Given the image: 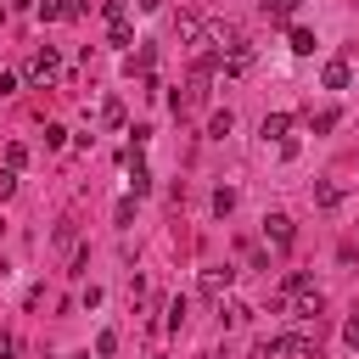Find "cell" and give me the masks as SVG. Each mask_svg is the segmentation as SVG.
<instances>
[{
	"label": "cell",
	"mask_w": 359,
	"mask_h": 359,
	"mask_svg": "<svg viewBox=\"0 0 359 359\" xmlns=\"http://www.w3.org/2000/svg\"><path fill=\"white\" fill-rule=\"evenodd\" d=\"M196 45H208L213 56H236V50H252V45H247V34H241V22H224V17H213V22H202V34H196Z\"/></svg>",
	"instance_id": "1"
},
{
	"label": "cell",
	"mask_w": 359,
	"mask_h": 359,
	"mask_svg": "<svg viewBox=\"0 0 359 359\" xmlns=\"http://www.w3.org/2000/svg\"><path fill=\"white\" fill-rule=\"evenodd\" d=\"M202 95H208V73H196V67H191V84H185V90H174V101H168V107L185 118V112H196V107H202Z\"/></svg>",
	"instance_id": "2"
},
{
	"label": "cell",
	"mask_w": 359,
	"mask_h": 359,
	"mask_svg": "<svg viewBox=\"0 0 359 359\" xmlns=\"http://www.w3.org/2000/svg\"><path fill=\"white\" fill-rule=\"evenodd\" d=\"M56 73H62V62H56V50L45 45V50H39L34 62H28V73H22V79H28V84H50Z\"/></svg>",
	"instance_id": "3"
},
{
	"label": "cell",
	"mask_w": 359,
	"mask_h": 359,
	"mask_svg": "<svg viewBox=\"0 0 359 359\" xmlns=\"http://www.w3.org/2000/svg\"><path fill=\"white\" fill-rule=\"evenodd\" d=\"M34 11H39V22H67L84 11V0H34Z\"/></svg>",
	"instance_id": "4"
},
{
	"label": "cell",
	"mask_w": 359,
	"mask_h": 359,
	"mask_svg": "<svg viewBox=\"0 0 359 359\" xmlns=\"http://www.w3.org/2000/svg\"><path fill=\"white\" fill-rule=\"evenodd\" d=\"M264 241L286 252V247H292V219H286V213H264Z\"/></svg>",
	"instance_id": "5"
},
{
	"label": "cell",
	"mask_w": 359,
	"mask_h": 359,
	"mask_svg": "<svg viewBox=\"0 0 359 359\" xmlns=\"http://www.w3.org/2000/svg\"><path fill=\"white\" fill-rule=\"evenodd\" d=\"M320 84H325V90H348V84H353V67H348L342 56H331V62L320 67Z\"/></svg>",
	"instance_id": "6"
},
{
	"label": "cell",
	"mask_w": 359,
	"mask_h": 359,
	"mask_svg": "<svg viewBox=\"0 0 359 359\" xmlns=\"http://www.w3.org/2000/svg\"><path fill=\"white\" fill-rule=\"evenodd\" d=\"M230 280H236V269H230V264H224V269H202V292H208V297L230 292Z\"/></svg>",
	"instance_id": "7"
},
{
	"label": "cell",
	"mask_w": 359,
	"mask_h": 359,
	"mask_svg": "<svg viewBox=\"0 0 359 359\" xmlns=\"http://www.w3.org/2000/svg\"><path fill=\"white\" fill-rule=\"evenodd\" d=\"M107 39H112L118 50H129V45H135V28H129V17H112V22H107Z\"/></svg>",
	"instance_id": "8"
},
{
	"label": "cell",
	"mask_w": 359,
	"mask_h": 359,
	"mask_svg": "<svg viewBox=\"0 0 359 359\" xmlns=\"http://www.w3.org/2000/svg\"><path fill=\"white\" fill-rule=\"evenodd\" d=\"M286 45H292V56H314V45H320V39H314V28H292V34H286Z\"/></svg>",
	"instance_id": "9"
},
{
	"label": "cell",
	"mask_w": 359,
	"mask_h": 359,
	"mask_svg": "<svg viewBox=\"0 0 359 359\" xmlns=\"http://www.w3.org/2000/svg\"><path fill=\"white\" fill-rule=\"evenodd\" d=\"M286 129H292V118H286V112H269V118L258 123V135H264V140H286Z\"/></svg>",
	"instance_id": "10"
},
{
	"label": "cell",
	"mask_w": 359,
	"mask_h": 359,
	"mask_svg": "<svg viewBox=\"0 0 359 359\" xmlns=\"http://www.w3.org/2000/svg\"><path fill=\"white\" fill-rule=\"evenodd\" d=\"M292 314H297V320H314V314H320V292H314V286L297 292V297H292Z\"/></svg>",
	"instance_id": "11"
},
{
	"label": "cell",
	"mask_w": 359,
	"mask_h": 359,
	"mask_svg": "<svg viewBox=\"0 0 359 359\" xmlns=\"http://www.w3.org/2000/svg\"><path fill=\"white\" fill-rule=\"evenodd\" d=\"M337 123H342V112H337V107H320V112L309 118V129H314V135H331Z\"/></svg>",
	"instance_id": "12"
},
{
	"label": "cell",
	"mask_w": 359,
	"mask_h": 359,
	"mask_svg": "<svg viewBox=\"0 0 359 359\" xmlns=\"http://www.w3.org/2000/svg\"><path fill=\"white\" fill-rule=\"evenodd\" d=\"M258 359H292V337H269V342H258Z\"/></svg>",
	"instance_id": "13"
},
{
	"label": "cell",
	"mask_w": 359,
	"mask_h": 359,
	"mask_svg": "<svg viewBox=\"0 0 359 359\" xmlns=\"http://www.w3.org/2000/svg\"><path fill=\"white\" fill-rule=\"evenodd\" d=\"M174 28H180V39H191V45H196V34H202V17H196V11H180V17H174Z\"/></svg>",
	"instance_id": "14"
},
{
	"label": "cell",
	"mask_w": 359,
	"mask_h": 359,
	"mask_svg": "<svg viewBox=\"0 0 359 359\" xmlns=\"http://www.w3.org/2000/svg\"><path fill=\"white\" fill-rule=\"evenodd\" d=\"M292 11H297V0H264V17L269 22H292Z\"/></svg>",
	"instance_id": "15"
},
{
	"label": "cell",
	"mask_w": 359,
	"mask_h": 359,
	"mask_svg": "<svg viewBox=\"0 0 359 359\" xmlns=\"http://www.w3.org/2000/svg\"><path fill=\"white\" fill-rule=\"evenodd\" d=\"M230 129H236V118H230V107H224V112H213V118H208V135H213V140H224V135H230Z\"/></svg>",
	"instance_id": "16"
},
{
	"label": "cell",
	"mask_w": 359,
	"mask_h": 359,
	"mask_svg": "<svg viewBox=\"0 0 359 359\" xmlns=\"http://www.w3.org/2000/svg\"><path fill=\"white\" fill-rule=\"evenodd\" d=\"M230 208H236V191H230V185H219V191H213V213H219V219H224V213H230Z\"/></svg>",
	"instance_id": "17"
},
{
	"label": "cell",
	"mask_w": 359,
	"mask_h": 359,
	"mask_svg": "<svg viewBox=\"0 0 359 359\" xmlns=\"http://www.w3.org/2000/svg\"><path fill=\"white\" fill-rule=\"evenodd\" d=\"M95 353L112 359V353H118V331H101V337H95Z\"/></svg>",
	"instance_id": "18"
},
{
	"label": "cell",
	"mask_w": 359,
	"mask_h": 359,
	"mask_svg": "<svg viewBox=\"0 0 359 359\" xmlns=\"http://www.w3.org/2000/svg\"><path fill=\"white\" fill-rule=\"evenodd\" d=\"M342 342H348V348H359V309L342 320Z\"/></svg>",
	"instance_id": "19"
},
{
	"label": "cell",
	"mask_w": 359,
	"mask_h": 359,
	"mask_svg": "<svg viewBox=\"0 0 359 359\" xmlns=\"http://www.w3.org/2000/svg\"><path fill=\"white\" fill-rule=\"evenodd\" d=\"M22 163H28V146L11 140V146H6V168H22Z\"/></svg>",
	"instance_id": "20"
},
{
	"label": "cell",
	"mask_w": 359,
	"mask_h": 359,
	"mask_svg": "<svg viewBox=\"0 0 359 359\" xmlns=\"http://www.w3.org/2000/svg\"><path fill=\"white\" fill-rule=\"evenodd\" d=\"M45 146H67V129L62 123H45Z\"/></svg>",
	"instance_id": "21"
},
{
	"label": "cell",
	"mask_w": 359,
	"mask_h": 359,
	"mask_svg": "<svg viewBox=\"0 0 359 359\" xmlns=\"http://www.w3.org/2000/svg\"><path fill=\"white\" fill-rule=\"evenodd\" d=\"M314 202L320 208H337V185H314Z\"/></svg>",
	"instance_id": "22"
},
{
	"label": "cell",
	"mask_w": 359,
	"mask_h": 359,
	"mask_svg": "<svg viewBox=\"0 0 359 359\" xmlns=\"http://www.w3.org/2000/svg\"><path fill=\"white\" fill-rule=\"evenodd\" d=\"M185 325V297H174V309H168V331H180Z\"/></svg>",
	"instance_id": "23"
},
{
	"label": "cell",
	"mask_w": 359,
	"mask_h": 359,
	"mask_svg": "<svg viewBox=\"0 0 359 359\" xmlns=\"http://www.w3.org/2000/svg\"><path fill=\"white\" fill-rule=\"evenodd\" d=\"M101 11H107V22L112 17H129V0H101Z\"/></svg>",
	"instance_id": "24"
},
{
	"label": "cell",
	"mask_w": 359,
	"mask_h": 359,
	"mask_svg": "<svg viewBox=\"0 0 359 359\" xmlns=\"http://www.w3.org/2000/svg\"><path fill=\"white\" fill-rule=\"evenodd\" d=\"M11 191H17V168H0V202H6Z\"/></svg>",
	"instance_id": "25"
},
{
	"label": "cell",
	"mask_w": 359,
	"mask_h": 359,
	"mask_svg": "<svg viewBox=\"0 0 359 359\" xmlns=\"http://www.w3.org/2000/svg\"><path fill=\"white\" fill-rule=\"evenodd\" d=\"M11 353H17V337H6V331H0V359H11Z\"/></svg>",
	"instance_id": "26"
},
{
	"label": "cell",
	"mask_w": 359,
	"mask_h": 359,
	"mask_svg": "<svg viewBox=\"0 0 359 359\" xmlns=\"http://www.w3.org/2000/svg\"><path fill=\"white\" fill-rule=\"evenodd\" d=\"M11 90H17V73H0V101H6Z\"/></svg>",
	"instance_id": "27"
},
{
	"label": "cell",
	"mask_w": 359,
	"mask_h": 359,
	"mask_svg": "<svg viewBox=\"0 0 359 359\" xmlns=\"http://www.w3.org/2000/svg\"><path fill=\"white\" fill-rule=\"evenodd\" d=\"M135 11H157V0H135Z\"/></svg>",
	"instance_id": "28"
},
{
	"label": "cell",
	"mask_w": 359,
	"mask_h": 359,
	"mask_svg": "<svg viewBox=\"0 0 359 359\" xmlns=\"http://www.w3.org/2000/svg\"><path fill=\"white\" fill-rule=\"evenodd\" d=\"M73 359H90V353H73Z\"/></svg>",
	"instance_id": "29"
}]
</instances>
